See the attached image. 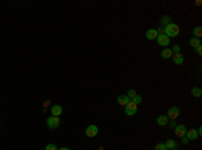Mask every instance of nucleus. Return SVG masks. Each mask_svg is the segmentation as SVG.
Masks as SVG:
<instances>
[{"instance_id":"nucleus-12","label":"nucleus","mask_w":202,"mask_h":150,"mask_svg":"<svg viewBox=\"0 0 202 150\" xmlns=\"http://www.w3.org/2000/svg\"><path fill=\"white\" fill-rule=\"evenodd\" d=\"M156 36H158L156 30H148V31L146 32V38L148 40H154V39H156Z\"/></svg>"},{"instance_id":"nucleus-10","label":"nucleus","mask_w":202,"mask_h":150,"mask_svg":"<svg viewBox=\"0 0 202 150\" xmlns=\"http://www.w3.org/2000/svg\"><path fill=\"white\" fill-rule=\"evenodd\" d=\"M51 115L54 117H59L62 114V107L59 106V105H54V106H51Z\"/></svg>"},{"instance_id":"nucleus-18","label":"nucleus","mask_w":202,"mask_h":150,"mask_svg":"<svg viewBox=\"0 0 202 150\" xmlns=\"http://www.w3.org/2000/svg\"><path fill=\"white\" fill-rule=\"evenodd\" d=\"M131 101L133 102V103L139 105V103H141V102H143V97H141V95H139V94H136V95H135L133 98L131 99Z\"/></svg>"},{"instance_id":"nucleus-19","label":"nucleus","mask_w":202,"mask_h":150,"mask_svg":"<svg viewBox=\"0 0 202 150\" xmlns=\"http://www.w3.org/2000/svg\"><path fill=\"white\" fill-rule=\"evenodd\" d=\"M194 35H195V38L202 36V27L201 26H197L195 28H194Z\"/></svg>"},{"instance_id":"nucleus-29","label":"nucleus","mask_w":202,"mask_h":150,"mask_svg":"<svg viewBox=\"0 0 202 150\" xmlns=\"http://www.w3.org/2000/svg\"><path fill=\"white\" fill-rule=\"evenodd\" d=\"M98 150H104V147H103V146H101V147H100V149H98Z\"/></svg>"},{"instance_id":"nucleus-4","label":"nucleus","mask_w":202,"mask_h":150,"mask_svg":"<svg viewBox=\"0 0 202 150\" xmlns=\"http://www.w3.org/2000/svg\"><path fill=\"white\" fill-rule=\"evenodd\" d=\"M179 112H181L179 107H176V106L170 107V109H168V111H167V118L171 119V121H175V119L179 117Z\"/></svg>"},{"instance_id":"nucleus-24","label":"nucleus","mask_w":202,"mask_h":150,"mask_svg":"<svg viewBox=\"0 0 202 150\" xmlns=\"http://www.w3.org/2000/svg\"><path fill=\"white\" fill-rule=\"evenodd\" d=\"M171 51H173V54H178V52L181 51V47H179L178 44H175V46L173 47V50H171Z\"/></svg>"},{"instance_id":"nucleus-1","label":"nucleus","mask_w":202,"mask_h":150,"mask_svg":"<svg viewBox=\"0 0 202 150\" xmlns=\"http://www.w3.org/2000/svg\"><path fill=\"white\" fill-rule=\"evenodd\" d=\"M163 30L167 38H176L179 35V27L175 23H168Z\"/></svg>"},{"instance_id":"nucleus-25","label":"nucleus","mask_w":202,"mask_h":150,"mask_svg":"<svg viewBox=\"0 0 202 150\" xmlns=\"http://www.w3.org/2000/svg\"><path fill=\"white\" fill-rule=\"evenodd\" d=\"M197 54H198V55H202V47H201V46L197 47Z\"/></svg>"},{"instance_id":"nucleus-7","label":"nucleus","mask_w":202,"mask_h":150,"mask_svg":"<svg viewBox=\"0 0 202 150\" xmlns=\"http://www.w3.org/2000/svg\"><path fill=\"white\" fill-rule=\"evenodd\" d=\"M156 42H158L159 46H163V47H167L170 44V38H167L164 34H160L156 36Z\"/></svg>"},{"instance_id":"nucleus-8","label":"nucleus","mask_w":202,"mask_h":150,"mask_svg":"<svg viewBox=\"0 0 202 150\" xmlns=\"http://www.w3.org/2000/svg\"><path fill=\"white\" fill-rule=\"evenodd\" d=\"M186 138L189 139V141H193V139H197L198 138V133H197L195 129H190L186 131Z\"/></svg>"},{"instance_id":"nucleus-28","label":"nucleus","mask_w":202,"mask_h":150,"mask_svg":"<svg viewBox=\"0 0 202 150\" xmlns=\"http://www.w3.org/2000/svg\"><path fill=\"white\" fill-rule=\"evenodd\" d=\"M58 150H70L69 147H61V149H58Z\"/></svg>"},{"instance_id":"nucleus-21","label":"nucleus","mask_w":202,"mask_h":150,"mask_svg":"<svg viewBox=\"0 0 202 150\" xmlns=\"http://www.w3.org/2000/svg\"><path fill=\"white\" fill-rule=\"evenodd\" d=\"M135 95H136V91H135L133 89H129V90H128V92H127V97H128L129 99H132Z\"/></svg>"},{"instance_id":"nucleus-17","label":"nucleus","mask_w":202,"mask_h":150,"mask_svg":"<svg viewBox=\"0 0 202 150\" xmlns=\"http://www.w3.org/2000/svg\"><path fill=\"white\" fill-rule=\"evenodd\" d=\"M160 56L163 59H168V58H171V56H173V51H171L170 48H166V50H163V51H162Z\"/></svg>"},{"instance_id":"nucleus-16","label":"nucleus","mask_w":202,"mask_h":150,"mask_svg":"<svg viewBox=\"0 0 202 150\" xmlns=\"http://www.w3.org/2000/svg\"><path fill=\"white\" fill-rule=\"evenodd\" d=\"M190 92H191V95L195 97V98H201V95H202V90L199 89V87H193Z\"/></svg>"},{"instance_id":"nucleus-2","label":"nucleus","mask_w":202,"mask_h":150,"mask_svg":"<svg viewBox=\"0 0 202 150\" xmlns=\"http://www.w3.org/2000/svg\"><path fill=\"white\" fill-rule=\"evenodd\" d=\"M124 111H125V114L127 115H135L136 112H138V105L136 103H133L132 101H129L128 103L124 106Z\"/></svg>"},{"instance_id":"nucleus-11","label":"nucleus","mask_w":202,"mask_h":150,"mask_svg":"<svg viewBox=\"0 0 202 150\" xmlns=\"http://www.w3.org/2000/svg\"><path fill=\"white\" fill-rule=\"evenodd\" d=\"M156 123H158L159 126H166V125L168 123V118H167V115H159L158 118H156Z\"/></svg>"},{"instance_id":"nucleus-26","label":"nucleus","mask_w":202,"mask_h":150,"mask_svg":"<svg viewBox=\"0 0 202 150\" xmlns=\"http://www.w3.org/2000/svg\"><path fill=\"white\" fill-rule=\"evenodd\" d=\"M170 126H171V129H174V127L176 126V122H175V121H171V122H170Z\"/></svg>"},{"instance_id":"nucleus-22","label":"nucleus","mask_w":202,"mask_h":150,"mask_svg":"<svg viewBox=\"0 0 202 150\" xmlns=\"http://www.w3.org/2000/svg\"><path fill=\"white\" fill-rule=\"evenodd\" d=\"M155 150H167L166 149V145H164V144H156L155 145Z\"/></svg>"},{"instance_id":"nucleus-5","label":"nucleus","mask_w":202,"mask_h":150,"mask_svg":"<svg viewBox=\"0 0 202 150\" xmlns=\"http://www.w3.org/2000/svg\"><path fill=\"white\" fill-rule=\"evenodd\" d=\"M174 131H175V136L179 137V138H183L186 136V131H187V127L184 126V125H176L174 127Z\"/></svg>"},{"instance_id":"nucleus-6","label":"nucleus","mask_w":202,"mask_h":150,"mask_svg":"<svg viewBox=\"0 0 202 150\" xmlns=\"http://www.w3.org/2000/svg\"><path fill=\"white\" fill-rule=\"evenodd\" d=\"M85 134H86V137H89V138H93V137H96L97 134H98V127H97L96 125H90V126L86 127Z\"/></svg>"},{"instance_id":"nucleus-27","label":"nucleus","mask_w":202,"mask_h":150,"mask_svg":"<svg viewBox=\"0 0 202 150\" xmlns=\"http://www.w3.org/2000/svg\"><path fill=\"white\" fill-rule=\"evenodd\" d=\"M182 144H183V145H187V144H189V139L183 137V139H182Z\"/></svg>"},{"instance_id":"nucleus-14","label":"nucleus","mask_w":202,"mask_h":150,"mask_svg":"<svg viewBox=\"0 0 202 150\" xmlns=\"http://www.w3.org/2000/svg\"><path fill=\"white\" fill-rule=\"evenodd\" d=\"M164 145H166L167 150H174L176 147V142L174 141V139H167V141L164 142Z\"/></svg>"},{"instance_id":"nucleus-9","label":"nucleus","mask_w":202,"mask_h":150,"mask_svg":"<svg viewBox=\"0 0 202 150\" xmlns=\"http://www.w3.org/2000/svg\"><path fill=\"white\" fill-rule=\"evenodd\" d=\"M173 61L175 64H183L184 62V56L181 54V52H178V54H174L173 55Z\"/></svg>"},{"instance_id":"nucleus-15","label":"nucleus","mask_w":202,"mask_h":150,"mask_svg":"<svg viewBox=\"0 0 202 150\" xmlns=\"http://www.w3.org/2000/svg\"><path fill=\"white\" fill-rule=\"evenodd\" d=\"M189 44L191 47H194V48H197V47L201 46V40H199V38H191L190 40H189Z\"/></svg>"},{"instance_id":"nucleus-20","label":"nucleus","mask_w":202,"mask_h":150,"mask_svg":"<svg viewBox=\"0 0 202 150\" xmlns=\"http://www.w3.org/2000/svg\"><path fill=\"white\" fill-rule=\"evenodd\" d=\"M170 22H171L170 16H162V19H160V24H163V26H167V24L170 23Z\"/></svg>"},{"instance_id":"nucleus-23","label":"nucleus","mask_w":202,"mask_h":150,"mask_svg":"<svg viewBox=\"0 0 202 150\" xmlns=\"http://www.w3.org/2000/svg\"><path fill=\"white\" fill-rule=\"evenodd\" d=\"M44 150H58V149H57V146L54 144H49V145H46Z\"/></svg>"},{"instance_id":"nucleus-30","label":"nucleus","mask_w":202,"mask_h":150,"mask_svg":"<svg viewBox=\"0 0 202 150\" xmlns=\"http://www.w3.org/2000/svg\"><path fill=\"white\" fill-rule=\"evenodd\" d=\"M174 150H175V149H174Z\"/></svg>"},{"instance_id":"nucleus-3","label":"nucleus","mask_w":202,"mask_h":150,"mask_svg":"<svg viewBox=\"0 0 202 150\" xmlns=\"http://www.w3.org/2000/svg\"><path fill=\"white\" fill-rule=\"evenodd\" d=\"M59 118L58 117H54V115H51V117H49L47 118V126H49V129H51V130H55V129H58V126H59Z\"/></svg>"},{"instance_id":"nucleus-13","label":"nucleus","mask_w":202,"mask_h":150,"mask_svg":"<svg viewBox=\"0 0 202 150\" xmlns=\"http://www.w3.org/2000/svg\"><path fill=\"white\" fill-rule=\"evenodd\" d=\"M129 101H131V99H129L127 95H119V98H117V103L121 105V106H125Z\"/></svg>"}]
</instances>
